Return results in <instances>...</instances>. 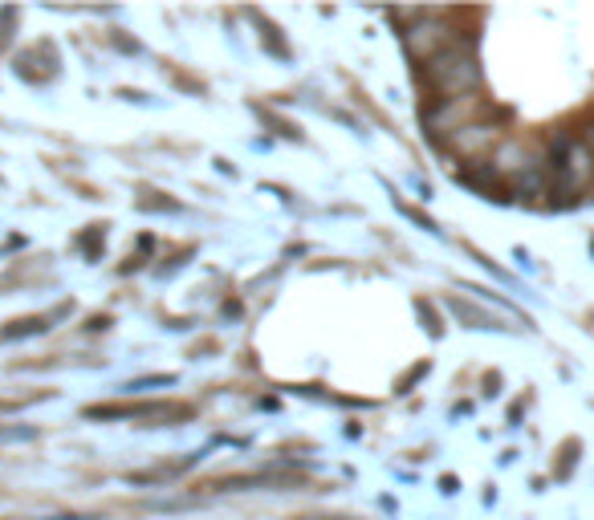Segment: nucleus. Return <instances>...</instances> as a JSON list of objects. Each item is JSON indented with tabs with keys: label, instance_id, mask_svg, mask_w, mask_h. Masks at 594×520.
<instances>
[{
	"label": "nucleus",
	"instance_id": "f257e3e1",
	"mask_svg": "<svg viewBox=\"0 0 594 520\" xmlns=\"http://www.w3.org/2000/svg\"><path fill=\"white\" fill-rule=\"evenodd\" d=\"M481 61L477 53H472V41H456L448 45L444 53L428 57L424 61V70H420V82L432 86L440 98H472V90L481 86Z\"/></svg>",
	"mask_w": 594,
	"mask_h": 520
},
{
	"label": "nucleus",
	"instance_id": "f03ea898",
	"mask_svg": "<svg viewBox=\"0 0 594 520\" xmlns=\"http://www.w3.org/2000/svg\"><path fill=\"white\" fill-rule=\"evenodd\" d=\"M448 45H456L448 33V13H420L411 21V29L403 33V49L411 61H428V57L444 53Z\"/></svg>",
	"mask_w": 594,
	"mask_h": 520
},
{
	"label": "nucleus",
	"instance_id": "7ed1b4c3",
	"mask_svg": "<svg viewBox=\"0 0 594 520\" xmlns=\"http://www.w3.org/2000/svg\"><path fill=\"white\" fill-rule=\"evenodd\" d=\"M477 98H436L432 106L420 110L424 118V130L432 139H444V135H456V130H464L472 118H477Z\"/></svg>",
	"mask_w": 594,
	"mask_h": 520
},
{
	"label": "nucleus",
	"instance_id": "20e7f679",
	"mask_svg": "<svg viewBox=\"0 0 594 520\" xmlns=\"http://www.w3.org/2000/svg\"><path fill=\"white\" fill-rule=\"evenodd\" d=\"M493 143H497V130L485 126V122H468L464 130H456V135H452V151H460L464 159H477Z\"/></svg>",
	"mask_w": 594,
	"mask_h": 520
},
{
	"label": "nucleus",
	"instance_id": "39448f33",
	"mask_svg": "<svg viewBox=\"0 0 594 520\" xmlns=\"http://www.w3.org/2000/svg\"><path fill=\"white\" fill-rule=\"evenodd\" d=\"M456 183H464V187H472V191H481L485 200H493V191H497V183H501V175L493 171V163H481V159H468L460 171H456Z\"/></svg>",
	"mask_w": 594,
	"mask_h": 520
},
{
	"label": "nucleus",
	"instance_id": "423d86ee",
	"mask_svg": "<svg viewBox=\"0 0 594 520\" xmlns=\"http://www.w3.org/2000/svg\"><path fill=\"white\" fill-rule=\"evenodd\" d=\"M448 305V313L460 321V325H468V330H509V325H501L497 317H489V313H481L472 301H460V297H448L444 301Z\"/></svg>",
	"mask_w": 594,
	"mask_h": 520
},
{
	"label": "nucleus",
	"instance_id": "0eeeda50",
	"mask_svg": "<svg viewBox=\"0 0 594 520\" xmlns=\"http://www.w3.org/2000/svg\"><path fill=\"white\" fill-rule=\"evenodd\" d=\"M533 167V159H529V151L525 147H517V143H505L501 151H497V159H493V171L505 179V175H521V171H529Z\"/></svg>",
	"mask_w": 594,
	"mask_h": 520
},
{
	"label": "nucleus",
	"instance_id": "6e6552de",
	"mask_svg": "<svg viewBox=\"0 0 594 520\" xmlns=\"http://www.w3.org/2000/svg\"><path fill=\"white\" fill-rule=\"evenodd\" d=\"M49 330V317H21L13 325L0 330V342H21V338H33V334H45Z\"/></svg>",
	"mask_w": 594,
	"mask_h": 520
},
{
	"label": "nucleus",
	"instance_id": "1a4fd4ad",
	"mask_svg": "<svg viewBox=\"0 0 594 520\" xmlns=\"http://www.w3.org/2000/svg\"><path fill=\"white\" fill-rule=\"evenodd\" d=\"M415 313H420V321H424V330L432 334V338H440L444 334V325H440V313H436V305H428L424 297L415 301Z\"/></svg>",
	"mask_w": 594,
	"mask_h": 520
},
{
	"label": "nucleus",
	"instance_id": "9d476101",
	"mask_svg": "<svg viewBox=\"0 0 594 520\" xmlns=\"http://www.w3.org/2000/svg\"><path fill=\"white\" fill-rule=\"evenodd\" d=\"M135 407L127 403H110V407H86V419H131Z\"/></svg>",
	"mask_w": 594,
	"mask_h": 520
},
{
	"label": "nucleus",
	"instance_id": "9b49d317",
	"mask_svg": "<svg viewBox=\"0 0 594 520\" xmlns=\"http://www.w3.org/2000/svg\"><path fill=\"white\" fill-rule=\"evenodd\" d=\"M261 41H265L277 57H289V45H285V37H281V29H277L273 21H261Z\"/></svg>",
	"mask_w": 594,
	"mask_h": 520
},
{
	"label": "nucleus",
	"instance_id": "f8f14e48",
	"mask_svg": "<svg viewBox=\"0 0 594 520\" xmlns=\"http://www.w3.org/2000/svg\"><path fill=\"white\" fill-rule=\"evenodd\" d=\"M102 240H106V236H102V224H90V232H82V236H78V244H82V252H86V256H98Z\"/></svg>",
	"mask_w": 594,
	"mask_h": 520
},
{
	"label": "nucleus",
	"instance_id": "ddd939ff",
	"mask_svg": "<svg viewBox=\"0 0 594 520\" xmlns=\"http://www.w3.org/2000/svg\"><path fill=\"white\" fill-rule=\"evenodd\" d=\"M37 439V427H0V443H29Z\"/></svg>",
	"mask_w": 594,
	"mask_h": 520
},
{
	"label": "nucleus",
	"instance_id": "4468645a",
	"mask_svg": "<svg viewBox=\"0 0 594 520\" xmlns=\"http://www.w3.org/2000/svg\"><path fill=\"white\" fill-rule=\"evenodd\" d=\"M428 370H432V366H428V362H420V366H411V370H407V374H403V382H399V386H395V390H399V395H407V390H411V386H415V382H420V378H424V374H428Z\"/></svg>",
	"mask_w": 594,
	"mask_h": 520
},
{
	"label": "nucleus",
	"instance_id": "2eb2a0df",
	"mask_svg": "<svg viewBox=\"0 0 594 520\" xmlns=\"http://www.w3.org/2000/svg\"><path fill=\"white\" fill-rule=\"evenodd\" d=\"M395 208H399V212H403L407 220H415V224H424L428 232H440V228H436V224H432V220H428V216H424L420 208H411V204H403V200H395Z\"/></svg>",
	"mask_w": 594,
	"mask_h": 520
},
{
	"label": "nucleus",
	"instance_id": "dca6fc26",
	"mask_svg": "<svg viewBox=\"0 0 594 520\" xmlns=\"http://www.w3.org/2000/svg\"><path fill=\"white\" fill-rule=\"evenodd\" d=\"M574 464H578V439H570V443L562 447V472H558V476L566 480V476L574 472Z\"/></svg>",
	"mask_w": 594,
	"mask_h": 520
},
{
	"label": "nucleus",
	"instance_id": "f3484780",
	"mask_svg": "<svg viewBox=\"0 0 594 520\" xmlns=\"http://www.w3.org/2000/svg\"><path fill=\"white\" fill-rule=\"evenodd\" d=\"M171 382H175L171 374H151V378H135V382H131L127 390H147V386H171Z\"/></svg>",
	"mask_w": 594,
	"mask_h": 520
},
{
	"label": "nucleus",
	"instance_id": "a211bd4d",
	"mask_svg": "<svg viewBox=\"0 0 594 520\" xmlns=\"http://www.w3.org/2000/svg\"><path fill=\"white\" fill-rule=\"evenodd\" d=\"M110 41H114L118 49H123V53H139V41H127L123 33H110Z\"/></svg>",
	"mask_w": 594,
	"mask_h": 520
},
{
	"label": "nucleus",
	"instance_id": "6ab92c4d",
	"mask_svg": "<svg viewBox=\"0 0 594 520\" xmlns=\"http://www.w3.org/2000/svg\"><path fill=\"white\" fill-rule=\"evenodd\" d=\"M106 325H110V317H90V321H86V330L98 334V330H106Z\"/></svg>",
	"mask_w": 594,
	"mask_h": 520
},
{
	"label": "nucleus",
	"instance_id": "aec40b11",
	"mask_svg": "<svg viewBox=\"0 0 594 520\" xmlns=\"http://www.w3.org/2000/svg\"><path fill=\"white\" fill-rule=\"evenodd\" d=\"M497 386H501V374H489L485 378V395H497Z\"/></svg>",
	"mask_w": 594,
	"mask_h": 520
},
{
	"label": "nucleus",
	"instance_id": "412c9836",
	"mask_svg": "<svg viewBox=\"0 0 594 520\" xmlns=\"http://www.w3.org/2000/svg\"><path fill=\"white\" fill-rule=\"evenodd\" d=\"M582 147H586V151H590V155H594V122H590V126H586V135H582Z\"/></svg>",
	"mask_w": 594,
	"mask_h": 520
}]
</instances>
